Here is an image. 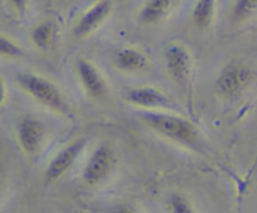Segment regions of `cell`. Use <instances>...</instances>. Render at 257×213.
<instances>
[{
  "instance_id": "cell-5",
  "label": "cell",
  "mask_w": 257,
  "mask_h": 213,
  "mask_svg": "<svg viewBox=\"0 0 257 213\" xmlns=\"http://www.w3.org/2000/svg\"><path fill=\"white\" fill-rule=\"evenodd\" d=\"M166 67L178 84H186L192 70V60L188 50L180 44H171L165 52Z\"/></svg>"
},
{
  "instance_id": "cell-3",
  "label": "cell",
  "mask_w": 257,
  "mask_h": 213,
  "mask_svg": "<svg viewBox=\"0 0 257 213\" xmlns=\"http://www.w3.org/2000/svg\"><path fill=\"white\" fill-rule=\"evenodd\" d=\"M252 79V70L241 62L228 63L221 70L217 78L218 90L225 97H236L240 94Z\"/></svg>"
},
{
  "instance_id": "cell-2",
  "label": "cell",
  "mask_w": 257,
  "mask_h": 213,
  "mask_svg": "<svg viewBox=\"0 0 257 213\" xmlns=\"http://www.w3.org/2000/svg\"><path fill=\"white\" fill-rule=\"evenodd\" d=\"M15 79L23 90H25L30 97L44 104L45 107L58 113H62V114L69 113V107H68L64 97L57 88V85L53 84L50 80L45 79L40 75L33 74V73H20Z\"/></svg>"
},
{
  "instance_id": "cell-6",
  "label": "cell",
  "mask_w": 257,
  "mask_h": 213,
  "mask_svg": "<svg viewBox=\"0 0 257 213\" xmlns=\"http://www.w3.org/2000/svg\"><path fill=\"white\" fill-rule=\"evenodd\" d=\"M85 147V139H77L65 148H63L52 159L45 170L44 178L47 183H53L59 179L77 160L83 148Z\"/></svg>"
},
{
  "instance_id": "cell-9",
  "label": "cell",
  "mask_w": 257,
  "mask_h": 213,
  "mask_svg": "<svg viewBox=\"0 0 257 213\" xmlns=\"http://www.w3.org/2000/svg\"><path fill=\"white\" fill-rule=\"evenodd\" d=\"M75 68H77L78 77L82 82L83 88L89 97L100 99L107 94V85H105L104 79L92 63L79 58L75 63Z\"/></svg>"
},
{
  "instance_id": "cell-13",
  "label": "cell",
  "mask_w": 257,
  "mask_h": 213,
  "mask_svg": "<svg viewBox=\"0 0 257 213\" xmlns=\"http://www.w3.org/2000/svg\"><path fill=\"white\" fill-rule=\"evenodd\" d=\"M216 0H198L192 13L193 23L201 29H206L211 25L215 15Z\"/></svg>"
},
{
  "instance_id": "cell-16",
  "label": "cell",
  "mask_w": 257,
  "mask_h": 213,
  "mask_svg": "<svg viewBox=\"0 0 257 213\" xmlns=\"http://www.w3.org/2000/svg\"><path fill=\"white\" fill-rule=\"evenodd\" d=\"M0 53L3 57L8 58H19L23 55V50L7 37H2L0 40Z\"/></svg>"
},
{
  "instance_id": "cell-7",
  "label": "cell",
  "mask_w": 257,
  "mask_h": 213,
  "mask_svg": "<svg viewBox=\"0 0 257 213\" xmlns=\"http://www.w3.org/2000/svg\"><path fill=\"white\" fill-rule=\"evenodd\" d=\"M44 139V127L39 120L25 117L18 125V140L27 154L34 155L40 150Z\"/></svg>"
},
{
  "instance_id": "cell-15",
  "label": "cell",
  "mask_w": 257,
  "mask_h": 213,
  "mask_svg": "<svg viewBox=\"0 0 257 213\" xmlns=\"http://www.w3.org/2000/svg\"><path fill=\"white\" fill-rule=\"evenodd\" d=\"M257 12V0H236L233 5L232 17L237 22L252 17Z\"/></svg>"
},
{
  "instance_id": "cell-18",
  "label": "cell",
  "mask_w": 257,
  "mask_h": 213,
  "mask_svg": "<svg viewBox=\"0 0 257 213\" xmlns=\"http://www.w3.org/2000/svg\"><path fill=\"white\" fill-rule=\"evenodd\" d=\"M28 2L29 0H10V3H12V5L14 7V9L17 10L19 15H24L28 7Z\"/></svg>"
},
{
  "instance_id": "cell-10",
  "label": "cell",
  "mask_w": 257,
  "mask_h": 213,
  "mask_svg": "<svg viewBox=\"0 0 257 213\" xmlns=\"http://www.w3.org/2000/svg\"><path fill=\"white\" fill-rule=\"evenodd\" d=\"M123 98L128 103L137 105V107L170 108L173 105V102L167 95L152 87H140L127 89L123 93Z\"/></svg>"
},
{
  "instance_id": "cell-1",
  "label": "cell",
  "mask_w": 257,
  "mask_h": 213,
  "mask_svg": "<svg viewBox=\"0 0 257 213\" xmlns=\"http://www.w3.org/2000/svg\"><path fill=\"white\" fill-rule=\"evenodd\" d=\"M141 119L163 137L180 143L198 153L205 152V143L195 125L178 115L161 112H142Z\"/></svg>"
},
{
  "instance_id": "cell-17",
  "label": "cell",
  "mask_w": 257,
  "mask_h": 213,
  "mask_svg": "<svg viewBox=\"0 0 257 213\" xmlns=\"http://www.w3.org/2000/svg\"><path fill=\"white\" fill-rule=\"evenodd\" d=\"M170 207L172 212L175 213H191L192 208H191L190 203L186 199L183 195L180 194H172L170 199Z\"/></svg>"
},
{
  "instance_id": "cell-14",
  "label": "cell",
  "mask_w": 257,
  "mask_h": 213,
  "mask_svg": "<svg viewBox=\"0 0 257 213\" xmlns=\"http://www.w3.org/2000/svg\"><path fill=\"white\" fill-rule=\"evenodd\" d=\"M32 42L38 49L40 50H47L50 47L54 38V24L49 20L38 24L34 29L32 30Z\"/></svg>"
},
{
  "instance_id": "cell-8",
  "label": "cell",
  "mask_w": 257,
  "mask_h": 213,
  "mask_svg": "<svg viewBox=\"0 0 257 213\" xmlns=\"http://www.w3.org/2000/svg\"><path fill=\"white\" fill-rule=\"evenodd\" d=\"M110 10H112V0L97 2L80 17L73 29V35L75 38H85L89 35L107 19Z\"/></svg>"
},
{
  "instance_id": "cell-12",
  "label": "cell",
  "mask_w": 257,
  "mask_h": 213,
  "mask_svg": "<svg viewBox=\"0 0 257 213\" xmlns=\"http://www.w3.org/2000/svg\"><path fill=\"white\" fill-rule=\"evenodd\" d=\"M177 0H147L140 12V20L143 24H155L166 17L175 7Z\"/></svg>"
},
{
  "instance_id": "cell-4",
  "label": "cell",
  "mask_w": 257,
  "mask_h": 213,
  "mask_svg": "<svg viewBox=\"0 0 257 213\" xmlns=\"http://www.w3.org/2000/svg\"><path fill=\"white\" fill-rule=\"evenodd\" d=\"M113 164H114V154L109 145H98L83 169V182L89 187L99 184L109 175Z\"/></svg>"
},
{
  "instance_id": "cell-11",
  "label": "cell",
  "mask_w": 257,
  "mask_h": 213,
  "mask_svg": "<svg viewBox=\"0 0 257 213\" xmlns=\"http://www.w3.org/2000/svg\"><path fill=\"white\" fill-rule=\"evenodd\" d=\"M114 65L122 72H140L147 65V57L140 50L124 48L115 53Z\"/></svg>"
}]
</instances>
